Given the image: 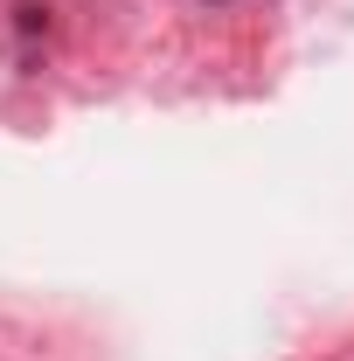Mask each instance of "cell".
Wrapping results in <instances>:
<instances>
[]
</instances>
